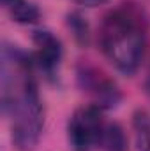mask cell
Returning <instances> with one entry per match:
<instances>
[{
	"label": "cell",
	"instance_id": "obj_9",
	"mask_svg": "<svg viewBox=\"0 0 150 151\" xmlns=\"http://www.w3.org/2000/svg\"><path fill=\"white\" fill-rule=\"evenodd\" d=\"M78 5H83V7H99V5H104L108 4L110 0H74Z\"/></svg>",
	"mask_w": 150,
	"mask_h": 151
},
{
	"label": "cell",
	"instance_id": "obj_8",
	"mask_svg": "<svg viewBox=\"0 0 150 151\" xmlns=\"http://www.w3.org/2000/svg\"><path fill=\"white\" fill-rule=\"evenodd\" d=\"M66 25L71 30L74 40L79 46H83V47L88 46V42H90V28H88L87 19L79 12H69L66 16Z\"/></svg>",
	"mask_w": 150,
	"mask_h": 151
},
{
	"label": "cell",
	"instance_id": "obj_2",
	"mask_svg": "<svg viewBox=\"0 0 150 151\" xmlns=\"http://www.w3.org/2000/svg\"><path fill=\"white\" fill-rule=\"evenodd\" d=\"M103 109L94 104L78 107L67 123V139L73 151H92L101 146L104 132Z\"/></svg>",
	"mask_w": 150,
	"mask_h": 151
},
{
	"label": "cell",
	"instance_id": "obj_5",
	"mask_svg": "<svg viewBox=\"0 0 150 151\" xmlns=\"http://www.w3.org/2000/svg\"><path fill=\"white\" fill-rule=\"evenodd\" d=\"M11 19L20 25H34L41 19V9L30 0H2Z\"/></svg>",
	"mask_w": 150,
	"mask_h": 151
},
{
	"label": "cell",
	"instance_id": "obj_6",
	"mask_svg": "<svg viewBox=\"0 0 150 151\" xmlns=\"http://www.w3.org/2000/svg\"><path fill=\"white\" fill-rule=\"evenodd\" d=\"M133 132L136 151H150V114L138 109L133 114Z\"/></svg>",
	"mask_w": 150,
	"mask_h": 151
},
{
	"label": "cell",
	"instance_id": "obj_4",
	"mask_svg": "<svg viewBox=\"0 0 150 151\" xmlns=\"http://www.w3.org/2000/svg\"><path fill=\"white\" fill-rule=\"evenodd\" d=\"M32 40L36 44V53L32 55L34 65L41 72L51 77L60 67L62 56H64V47L60 39L50 30H36L32 34Z\"/></svg>",
	"mask_w": 150,
	"mask_h": 151
},
{
	"label": "cell",
	"instance_id": "obj_10",
	"mask_svg": "<svg viewBox=\"0 0 150 151\" xmlns=\"http://www.w3.org/2000/svg\"><path fill=\"white\" fill-rule=\"evenodd\" d=\"M145 88H147V93L150 95V70H149V76H147V83H145Z\"/></svg>",
	"mask_w": 150,
	"mask_h": 151
},
{
	"label": "cell",
	"instance_id": "obj_7",
	"mask_svg": "<svg viewBox=\"0 0 150 151\" xmlns=\"http://www.w3.org/2000/svg\"><path fill=\"white\" fill-rule=\"evenodd\" d=\"M101 148L103 151H127L125 130L118 123H106L101 139Z\"/></svg>",
	"mask_w": 150,
	"mask_h": 151
},
{
	"label": "cell",
	"instance_id": "obj_3",
	"mask_svg": "<svg viewBox=\"0 0 150 151\" xmlns=\"http://www.w3.org/2000/svg\"><path fill=\"white\" fill-rule=\"evenodd\" d=\"M76 77H78L79 88L92 97L94 106H97L99 109L103 111L113 109L122 100V93L118 86L115 84V81L111 77H108V74L101 70L99 67L83 62L78 65Z\"/></svg>",
	"mask_w": 150,
	"mask_h": 151
},
{
	"label": "cell",
	"instance_id": "obj_1",
	"mask_svg": "<svg viewBox=\"0 0 150 151\" xmlns=\"http://www.w3.org/2000/svg\"><path fill=\"white\" fill-rule=\"evenodd\" d=\"M149 16L136 2H122L108 11L99 25L103 55L124 76H133L141 65L149 44Z\"/></svg>",
	"mask_w": 150,
	"mask_h": 151
}]
</instances>
